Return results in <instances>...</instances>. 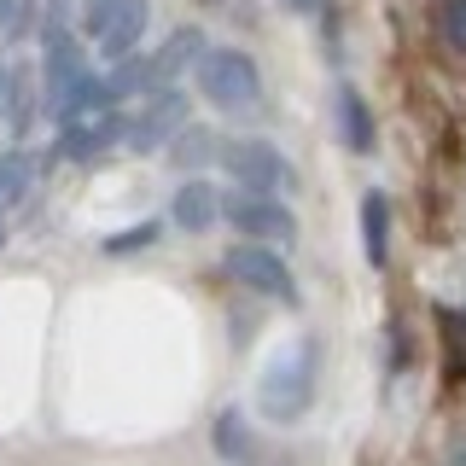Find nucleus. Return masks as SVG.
<instances>
[{
  "mask_svg": "<svg viewBox=\"0 0 466 466\" xmlns=\"http://www.w3.org/2000/svg\"><path fill=\"white\" fill-rule=\"evenodd\" d=\"M0 233H6V216H0Z\"/></svg>",
  "mask_w": 466,
  "mask_h": 466,
  "instance_id": "nucleus-27",
  "label": "nucleus"
},
{
  "mask_svg": "<svg viewBox=\"0 0 466 466\" xmlns=\"http://www.w3.org/2000/svg\"><path fill=\"white\" fill-rule=\"evenodd\" d=\"M169 216H175V228H187V233H204L222 216V204H216V187L210 181H187V187H175V204H169Z\"/></svg>",
  "mask_w": 466,
  "mask_h": 466,
  "instance_id": "nucleus-11",
  "label": "nucleus"
},
{
  "mask_svg": "<svg viewBox=\"0 0 466 466\" xmlns=\"http://www.w3.org/2000/svg\"><path fill=\"white\" fill-rule=\"evenodd\" d=\"M210 443H216V455L233 461V466H245V461L257 455V437H251V426H245V414H239V408H222V414H216Z\"/></svg>",
  "mask_w": 466,
  "mask_h": 466,
  "instance_id": "nucleus-15",
  "label": "nucleus"
},
{
  "mask_svg": "<svg viewBox=\"0 0 466 466\" xmlns=\"http://www.w3.org/2000/svg\"><path fill=\"white\" fill-rule=\"evenodd\" d=\"M6 87H12V70L0 65V116H6Z\"/></svg>",
  "mask_w": 466,
  "mask_h": 466,
  "instance_id": "nucleus-25",
  "label": "nucleus"
},
{
  "mask_svg": "<svg viewBox=\"0 0 466 466\" xmlns=\"http://www.w3.org/2000/svg\"><path fill=\"white\" fill-rule=\"evenodd\" d=\"M198 94L228 116H257L262 111V70L239 47H210L198 58Z\"/></svg>",
  "mask_w": 466,
  "mask_h": 466,
  "instance_id": "nucleus-2",
  "label": "nucleus"
},
{
  "mask_svg": "<svg viewBox=\"0 0 466 466\" xmlns=\"http://www.w3.org/2000/svg\"><path fill=\"white\" fill-rule=\"evenodd\" d=\"M6 123H12V135L29 123V70H12V87H6Z\"/></svg>",
  "mask_w": 466,
  "mask_h": 466,
  "instance_id": "nucleus-20",
  "label": "nucleus"
},
{
  "mask_svg": "<svg viewBox=\"0 0 466 466\" xmlns=\"http://www.w3.org/2000/svg\"><path fill=\"white\" fill-rule=\"evenodd\" d=\"M216 152H222V140H216L210 128H193V123L169 140V164L175 169H204V164H216Z\"/></svg>",
  "mask_w": 466,
  "mask_h": 466,
  "instance_id": "nucleus-16",
  "label": "nucleus"
},
{
  "mask_svg": "<svg viewBox=\"0 0 466 466\" xmlns=\"http://www.w3.org/2000/svg\"><path fill=\"white\" fill-rule=\"evenodd\" d=\"M437 320H443V373L466 379V309H437Z\"/></svg>",
  "mask_w": 466,
  "mask_h": 466,
  "instance_id": "nucleus-17",
  "label": "nucleus"
},
{
  "mask_svg": "<svg viewBox=\"0 0 466 466\" xmlns=\"http://www.w3.org/2000/svg\"><path fill=\"white\" fill-rule=\"evenodd\" d=\"M216 164L233 175V187H251V193H298V169L268 140H222Z\"/></svg>",
  "mask_w": 466,
  "mask_h": 466,
  "instance_id": "nucleus-3",
  "label": "nucleus"
},
{
  "mask_svg": "<svg viewBox=\"0 0 466 466\" xmlns=\"http://www.w3.org/2000/svg\"><path fill=\"white\" fill-rule=\"evenodd\" d=\"M332 111H339V128H344V146L356 157H368L373 146H379V135H373V111H368V99L356 94V87H339V94H332Z\"/></svg>",
  "mask_w": 466,
  "mask_h": 466,
  "instance_id": "nucleus-10",
  "label": "nucleus"
},
{
  "mask_svg": "<svg viewBox=\"0 0 466 466\" xmlns=\"http://www.w3.org/2000/svg\"><path fill=\"white\" fill-rule=\"evenodd\" d=\"M111 99H152L157 94V65L152 58H140V53H128V58H116L111 65Z\"/></svg>",
  "mask_w": 466,
  "mask_h": 466,
  "instance_id": "nucleus-14",
  "label": "nucleus"
},
{
  "mask_svg": "<svg viewBox=\"0 0 466 466\" xmlns=\"http://www.w3.org/2000/svg\"><path fill=\"white\" fill-rule=\"evenodd\" d=\"M29 175H35V164H29L24 152H0V210H6V204H18V198H24Z\"/></svg>",
  "mask_w": 466,
  "mask_h": 466,
  "instance_id": "nucleus-18",
  "label": "nucleus"
},
{
  "mask_svg": "<svg viewBox=\"0 0 466 466\" xmlns=\"http://www.w3.org/2000/svg\"><path fill=\"white\" fill-rule=\"evenodd\" d=\"M204 47H210V41H204V29H175L164 47L152 53V65H157V87H175V76H181L187 65H198Z\"/></svg>",
  "mask_w": 466,
  "mask_h": 466,
  "instance_id": "nucleus-12",
  "label": "nucleus"
},
{
  "mask_svg": "<svg viewBox=\"0 0 466 466\" xmlns=\"http://www.w3.org/2000/svg\"><path fill=\"white\" fill-rule=\"evenodd\" d=\"M76 6H82V18H76V29H82V35H106V24H111V12L116 6H123V0H76Z\"/></svg>",
  "mask_w": 466,
  "mask_h": 466,
  "instance_id": "nucleus-21",
  "label": "nucleus"
},
{
  "mask_svg": "<svg viewBox=\"0 0 466 466\" xmlns=\"http://www.w3.org/2000/svg\"><path fill=\"white\" fill-rule=\"evenodd\" d=\"M146 24H152V6H146V0H123V6L111 12V24H106V35H99V53L111 58H128L140 47V35H146Z\"/></svg>",
  "mask_w": 466,
  "mask_h": 466,
  "instance_id": "nucleus-9",
  "label": "nucleus"
},
{
  "mask_svg": "<svg viewBox=\"0 0 466 466\" xmlns=\"http://www.w3.org/2000/svg\"><path fill=\"white\" fill-rule=\"evenodd\" d=\"M204 6H222V0H204Z\"/></svg>",
  "mask_w": 466,
  "mask_h": 466,
  "instance_id": "nucleus-26",
  "label": "nucleus"
},
{
  "mask_svg": "<svg viewBox=\"0 0 466 466\" xmlns=\"http://www.w3.org/2000/svg\"><path fill=\"white\" fill-rule=\"evenodd\" d=\"M315 385H320V344L315 339H298L291 350H280V356L262 368V379H257V408L274 420V426H291V420L309 414Z\"/></svg>",
  "mask_w": 466,
  "mask_h": 466,
  "instance_id": "nucleus-1",
  "label": "nucleus"
},
{
  "mask_svg": "<svg viewBox=\"0 0 466 466\" xmlns=\"http://www.w3.org/2000/svg\"><path fill=\"white\" fill-rule=\"evenodd\" d=\"M437 41L449 53H466V0H437Z\"/></svg>",
  "mask_w": 466,
  "mask_h": 466,
  "instance_id": "nucleus-19",
  "label": "nucleus"
},
{
  "mask_svg": "<svg viewBox=\"0 0 466 466\" xmlns=\"http://www.w3.org/2000/svg\"><path fill=\"white\" fill-rule=\"evenodd\" d=\"M222 216H228L233 233H245V239H257V245L262 239H280V245L298 239V216H291L274 193H251V187H239V193L222 198Z\"/></svg>",
  "mask_w": 466,
  "mask_h": 466,
  "instance_id": "nucleus-4",
  "label": "nucleus"
},
{
  "mask_svg": "<svg viewBox=\"0 0 466 466\" xmlns=\"http://www.w3.org/2000/svg\"><path fill=\"white\" fill-rule=\"evenodd\" d=\"M228 274H233L239 286H251L257 298L286 303V309H298V303H303V291H298V280H291V268L268 251V245H257V239H245V245H233V251H228Z\"/></svg>",
  "mask_w": 466,
  "mask_h": 466,
  "instance_id": "nucleus-5",
  "label": "nucleus"
},
{
  "mask_svg": "<svg viewBox=\"0 0 466 466\" xmlns=\"http://www.w3.org/2000/svg\"><path fill=\"white\" fill-rule=\"evenodd\" d=\"M181 128H187V94L181 87H157V94L140 106V116L128 123V146H135V152H152V146L175 140Z\"/></svg>",
  "mask_w": 466,
  "mask_h": 466,
  "instance_id": "nucleus-7",
  "label": "nucleus"
},
{
  "mask_svg": "<svg viewBox=\"0 0 466 466\" xmlns=\"http://www.w3.org/2000/svg\"><path fill=\"white\" fill-rule=\"evenodd\" d=\"M157 222H140V228H128V233H116V239H106V251L111 257H128V251H146V245H157Z\"/></svg>",
  "mask_w": 466,
  "mask_h": 466,
  "instance_id": "nucleus-22",
  "label": "nucleus"
},
{
  "mask_svg": "<svg viewBox=\"0 0 466 466\" xmlns=\"http://www.w3.org/2000/svg\"><path fill=\"white\" fill-rule=\"evenodd\" d=\"M361 257L373 268H385V257H390V198L385 193H361Z\"/></svg>",
  "mask_w": 466,
  "mask_h": 466,
  "instance_id": "nucleus-13",
  "label": "nucleus"
},
{
  "mask_svg": "<svg viewBox=\"0 0 466 466\" xmlns=\"http://www.w3.org/2000/svg\"><path fill=\"white\" fill-rule=\"evenodd\" d=\"M280 6H286V12H303V18H309V12H320L327 0H280Z\"/></svg>",
  "mask_w": 466,
  "mask_h": 466,
  "instance_id": "nucleus-24",
  "label": "nucleus"
},
{
  "mask_svg": "<svg viewBox=\"0 0 466 466\" xmlns=\"http://www.w3.org/2000/svg\"><path fill=\"white\" fill-rule=\"evenodd\" d=\"M116 140H128V123L123 116H76V123H65V135H58L53 157H70V164H94V157H106Z\"/></svg>",
  "mask_w": 466,
  "mask_h": 466,
  "instance_id": "nucleus-8",
  "label": "nucleus"
},
{
  "mask_svg": "<svg viewBox=\"0 0 466 466\" xmlns=\"http://www.w3.org/2000/svg\"><path fill=\"white\" fill-rule=\"evenodd\" d=\"M41 47H47V58H41V106H47V116H53L58 106H65L70 87L87 76V58H82L76 29H47Z\"/></svg>",
  "mask_w": 466,
  "mask_h": 466,
  "instance_id": "nucleus-6",
  "label": "nucleus"
},
{
  "mask_svg": "<svg viewBox=\"0 0 466 466\" xmlns=\"http://www.w3.org/2000/svg\"><path fill=\"white\" fill-rule=\"evenodd\" d=\"M29 12H35V0H0V35H18Z\"/></svg>",
  "mask_w": 466,
  "mask_h": 466,
  "instance_id": "nucleus-23",
  "label": "nucleus"
}]
</instances>
